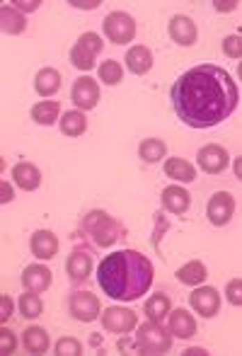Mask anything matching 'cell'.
<instances>
[{"label":"cell","mask_w":242,"mask_h":356,"mask_svg":"<svg viewBox=\"0 0 242 356\" xmlns=\"http://www.w3.org/2000/svg\"><path fill=\"white\" fill-rule=\"evenodd\" d=\"M170 99L182 124L191 129H211L235 112L240 90L228 71L201 63L175 80Z\"/></svg>","instance_id":"1"},{"label":"cell","mask_w":242,"mask_h":356,"mask_svg":"<svg viewBox=\"0 0 242 356\" xmlns=\"http://www.w3.org/2000/svg\"><path fill=\"white\" fill-rule=\"evenodd\" d=\"M97 284L114 300H138L153 286V262L136 250H117L99 262Z\"/></svg>","instance_id":"2"},{"label":"cell","mask_w":242,"mask_h":356,"mask_svg":"<svg viewBox=\"0 0 242 356\" xmlns=\"http://www.w3.org/2000/svg\"><path fill=\"white\" fill-rule=\"evenodd\" d=\"M83 228L99 248H112L119 240V235L124 233V225L107 211H90L83 220Z\"/></svg>","instance_id":"3"},{"label":"cell","mask_w":242,"mask_h":356,"mask_svg":"<svg viewBox=\"0 0 242 356\" xmlns=\"http://www.w3.org/2000/svg\"><path fill=\"white\" fill-rule=\"evenodd\" d=\"M136 349L143 354H165L172 349V332L165 330L163 323H145L136 330Z\"/></svg>","instance_id":"4"},{"label":"cell","mask_w":242,"mask_h":356,"mask_svg":"<svg viewBox=\"0 0 242 356\" xmlns=\"http://www.w3.org/2000/svg\"><path fill=\"white\" fill-rule=\"evenodd\" d=\"M104 34H107V39L112 44H129L134 42L136 37V19L131 17L129 13H109L107 17H104Z\"/></svg>","instance_id":"5"},{"label":"cell","mask_w":242,"mask_h":356,"mask_svg":"<svg viewBox=\"0 0 242 356\" xmlns=\"http://www.w3.org/2000/svg\"><path fill=\"white\" fill-rule=\"evenodd\" d=\"M68 310L80 323H92V320H97L102 315L99 298L95 293H90V291H75V293H70Z\"/></svg>","instance_id":"6"},{"label":"cell","mask_w":242,"mask_h":356,"mask_svg":"<svg viewBox=\"0 0 242 356\" xmlns=\"http://www.w3.org/2000/svg\"><path fill=\"white\" fill-rule=\"evenodd\" d=\"M99 320H102V327L114 334H129L131 330L138 327V315L131 308H121V305L107 308L99 315Z\"/></svg>","instance_id":"7"},{"label":"cell","mask_w":242,"mask_h":356,"mask_svg":"<svg viewBox=\"0 0 242 356\" xmlns=\"http://www.w3.org/2000/svg\"><path fill=\"white\" fill-rule=\"evenodd\" d=\"M70 99L75 102V107L83 112V109H95L99 102V85L95 83L90 75H80L73 83V92H70Z\"/></svg>","instance_id":"8"},{"label":"cell","mask_w":242,"mask_h":356,"mask_svg":"<svg viewBox=\"0 0 242 356\" xmlns=\"http://www.w3.org/2000/svg\"><path fill=\"white\" fill-rule=\"evenodd\" d=\"M189 303L199 315L213 318V315H218V310H220V293L213 289V286H196L189 296Z\"/></svg>","instance_id":"9"},{"label":"cell","mask_w":242,"mask_h":356,"mask_svg":"<svg viewBox=\"0 0 242 356\" xmlns=\"http://www.w3.org/2000/svg\"><path fill=\"white\" fill-rule=\"evenodd\" d=\"M196 160H199V168L204 170L206 175H218L230 165L228 150H225L223 145H216V143L204 145V148L199 150V155H196Z\"/></svg>","instance_id":"10"},{"label":"cell","mask_w":242,"mask_h":356,"mask_svg":"<svg viewBox=\"0 0 242 356\" xmlns=\"http://www.w3.org/2000/svg\"><path fill=\"white\" fill-rule=\"evenodd\" d=\"M233 213H235V199H233V194H228V192H216L213 197H211L209 209H206V216H209L211 223L218 225V228H223V225L230 223Z\"/></svg>","instance_id":"11"},{"label":"cell","mask_w":242,"mask_h":356,"mask_svg":"<svg viewBox=\"0 0 242 356\" xmlns=\"http://www.w3.org/2000/svg\"><path fill=\"white\" fill-rule=\"evenodd\" d=\"M168 29H170L172 42L179 44V47H191V44H196V39H199L194 19L186 17V15H175V17L170 19Z\"/></svg>","instance_id":"12"},{"label":"cell","mask_w":242,"mask_h":356,"mask_svg":"<svg viewBox=\"0 0 242 356\" xmlns=\"http://www.w3.org/2000/svg\"><path fill=\"white\" fill-rule=\"evenodd\" d=\"M51 282H54L51 269L44 267V264H29V267L22 272L24 291H32V293H42V291H47L49 286H51Z\"/></svg>","instance_id":"13"},{"label":"cell","mask_w":242,"mask_h":356,"mask_svg":"<svg viewBox=\"0 0 242 356\" xmlns=\"http://www.w3.org/2000/svg\"><path fill=\"white\" fill-rule=\"evenodd\" d=\"M65 272H68L73 284L85 282L90 277V272H92V254L88 250H75L68 257V262H65Z\"/></svg>","instance_id":"14"},{"label":"cell","mask_w":242,"mask_h":356,"mask_svg":"<svg viewBox=\"0 0 242 356\" xmlns=\"http://www.w3.org/2000/svg\"><path fill=\"white\" fill-rule=\"evenodd\" d=\"M168 327H170V332H172V337L191 339L196 334V320L191 318L184 308H177V310H170Z\"/></svg>","instance_id":"15"},{"label":"cell","mask_w":242,"mask_h":356,"mask_svg":"<svg viewBox=\"0 0 242 356\" xmlns=\"http://www.w3.org/2000/svg\"><path fill=\"white\" fill-rule=\"evenodd\" d=\"M29 248H32L34 257L51 259V257H56V252H58V238L51 230H34L32 240H29Z\"/></svg>","instance_id":"16"},{"label":"cell","mask_w":242,"mask_h":356,"mask_svg":"<svg viewBox=\"0 0 242 356\" xmlns=\"http://www.w3.org/2000/svg\"><path fill=\"white\" fill-rule=\"evenodd\" d=\"M13 179L19 189L34 192V189H39V184H42V170L32 163H17L13 168Z\"/></svg>","instance_id":"17"},{"label":"cell","mask_w":242,"mask_h":356,"mask_svg":"<svg viewBox=\"0 0 242 356\" xmlns=\"http://www.w3.org/2000/svg\"><path fill=\"white\" fill-rule=\"evenodd\" d=\"M126 68L134 75H145L153 68V51L148 47H131L126 51Z\"/></svg>","instance_id":"18"},{"label":"cell","mask_w":242,"mask_h":356,"mask_svg":"<svg viewBox=\"0 0 242 356\" xmlns=\"http://www.w3.org/2000/svg\"><path fill=\"white\" fill-rule=\"evenodd\" d=\"M189 204H191V194L186 192L184 187H179V184H172V187L163 189V207L168 209V211L182 216L189 209Z\"/></svg>","instance_id":"19"},{"label":"cell","mask_w":242,"mask_h":356,"mask_svg":"<svg viewBox=\"0 0 242 356\" xmlns=\"http://www.w3.org/2000/svg\"><path fill=\"white\" fill-rule=\"evenodd\" d=\"M60 134L68 138H78L88 131V117H85L80 109H73V112H65L60 117Z\"/></svg>","instance_id":"20"},{"label":"cell","mask_w":242,"mask_h":356,"mask_svg":"<svg viewBox=\"0 0 242 356\" xmlns=\"http://www.w3.org/2000/svg\"><path fill=\"white\" fill-rule=\"evenodd\" d=\"M34 90H37L42 97H54L60 90V73L56 68H42L34 78Z\"/></svg>","instance_id":"21"},{"label":"cell","mask_w":242,"mask_h":356,"mask_svg":"<svg viewBox=\"0 0 242 356\" xmlns=\"http://www.w3.org/2000/svg\"><path fill=\"white\" fill-rule=\"evenodd\" d=\"M165 175L170 179H177V182H194L196 168L184 158H170L165 160Z\"/></svg>","instance_id":"22"},{"label":"cell","mask_w":242,"mask_h":356,"mask_svg":"<svg viewBox=\"0 0 242 356\" xmlns=\"http://www.w3.org/2000/svg\"><path fill=\"white\" fill-rule=\"evenodd\" d=\"M22 347L29 354H44L49 352V334L44 327H27L22 332Z\"/></svg>","instance_id":"23"},{"label":"cell","mask_w":242,"mask_h":356,"mask_svg":"<svg viewBox=\"0 0 242 356\" xmlns=\"http://www.w3.org/2000/svg\"><path fill=\"white\" fill-rule=\"evenodd\" d=\"M170 310H172V303H170V296H165V293H155L145 300V315H148V320H153V323H165Z\"/></svg>","instance_id":"24"},{"label":"cell","mask_w":242,"mask_h":356,"mask_svg":"<svg viewBox=\"0 0 242 356\" xmlns=\"http://www.w3.org/2000/svg\"><path fill=\"white\" fill-rule=\"evenodd\" d=\"M0 24H3V32L5 34H22L24 27H27V19H24L22 13H17L15 8L10 5H3L0 8Z\"/></svg>","instance_id":"25"},{"label":"cell","mask_w":242,"mask_h":356,"mask_svg":"<svg viewBox=\"0 0 242 356\" xmlns=\"http://www.w3.org/2000/svg\"><path fill=\"white\" fill-rule=\"evenodd\" d=\"M60 114V102H54V99H47V102H37L32 107V119L42 127H51L56 124Z\"/></svg>","instance_id":"26"},{"label":"cell","mask_w":242,"mask_h":356,"mask_svg":"<svg viewBox=\"0 0 242 356\" xmlns=\"http://www.w3.org/2000/svg\"><path fill=\"white\" fill-rule=\"evenodd\" d=\"M206 277H209V272H206V267L199 262V259H194V262H186L184 267L177 269V279L182 284H186V286H201L206 282Z\"/></svg>","instance_id":"27"},{"label":"cell","mask_w":242,"mask_h":356,"mask_svg":"<svg viewBox=\"0 0 242 356\" xmlns=\"http://www.w3.org/2000/svg\"><path fill=\"white\" fill-rule=\"evenodd\" d=\"M165 153H168V143L160 141V138H145L138 145V155L145 163H160L165 158Z\"/></svg>","instance_id":"28"},{"label":"cell","mask_w":242,"mask_h":356,"mask_svg":"<svg viewBox=\"0 0 242 356\" xmlns=\"http://www.w3.org/2000/svg\"><path fill=\"white\" fill-rule=\"evenodd\" d=\"M19 313L24 315L27 320H34L44 313V303L37 293L32 291H24V296H19Z\"/></svg>","instance_id":"29"},{"label":"cell","mask_w":242,"mask_h":356,"mask_svg":"<svg viewBox=\"0 0 242 356\" xmlns=\"http://www.w3.org/2000/svg\"><path fill=\"white\" fill-rule=\"evenodd\" d=\"M95 58H97V56H95L92 51H88V49H85L80 42L70 49V63H73L75 68H80V71H92Z\"/></svg>","instance_id":"30"},{"label":"cell","mask_w":242,"mask_h":356,"mask_svg":"<svg viewBox=\"0 0 242 356\" xmlns=\"http://www.w3.org/2000/svg\"><path fill=\"white\" fill-rule=\"evenodd\" d=\"M121 78H124V68H121L119 61L114 58H107L104 63H99V80L107 85H119Z\"/></svg>","instance_id":"31"},{"label":"cell","mask_w":242,"mask_h":356,"mask_svg":"<svg viewBox=\"0 0 242 356\" xmlns=\"http://www.w3.org/2000/svg\"><path fill=\"white\" fill-rule=\"evenodd\" d=\"M56 354L58 356H78V354H83V344L73 337H63L56 342Z\"/></svg>","instance_id":"32"},{"label":"cell","mask_w":242,"mask_h":356,"mask_svg":"<svg viewBox=\"0 0 242 356\" xmlns=\"http://www.w3.org/2000/svg\"><path fill=\"white\" fill-rule=\"evenodd\" d=\"M223 54L228 58H242V37L240 34H230V37L223 39Z\"/></svg>","instance_id":"33"},{"label":"cell","mask_w":242,"mask_h":356,"mask_svg":"<svg viewBox=\"0 0 242 356\" xmlns=\"http://www.w3.org/2000/svg\"><path fill=\"white\" fill-rule=\"evenodd\" d=\"M78 42L83 44V47L88 49V51H92L95 56H97V54H102V49H104L102 37H99V34H95V32H85V34H80Z\"/></svg>","instance_id":"34"},{"label":"cell","mask_w":242,"mask_h":356,"mask_svg":"<svg viewBox=\"0 0 242 356\" xmlns=\"http://www.w3.org/2000/svg\"><path fill=\"white\" fill-rule=\"evenodd\" d=\"M225 298L230 305H242V279H233L225 286Z\"/></svg>","instance_id":"35"},{"label":"cell","mask_w":242,"mask_h":356,"mask_svg":"<svg viewBox=\"0 0 242 356\" xmlns=\"http://www.w3.org/2000/svg\"><path fill=\"white\" fill-rule=\"evenodd\" d=\"M15 347H17V339H15V334L10 332L8 327L0 330V354L8 356L15 352Z\"/></svg>","instance_id":"36"},{"label":"cell","mask_w":242,"mask_h":356,"mask_svg":"<svg viewBox=\"0 0 242 356\" xmlns=\"http://www.w3.org/2000/svg\"><path fill=\"white\" fill-rule=\"evenodd\" d=\"M13 315V300L10 296H0V323H8Z\"/></svg>","instance_id":"37"},{"label":"cell","mask_w":242,"mask_h":356,"mask_svg":"<svg viewBox=\"0 0 242 356\" xmlns=\"http://www.w3.org/2000/svg\"><path fill=\"white\" fill-rule=\"evenodd\" d=\"M213 5H216V10H218V13H233L240 3H238V0H213Z\"/></svg>","instance_id":"38"},{"label":"cell","mask_w":242,"mask_h":356,"mask_svg":"<svg viewBox=\"0 0 242 356\" xmlns=\"http://www.w3.org/2000/svg\"><path fill=\"white\" fill-rule=\"evenodd\" d=\"M13 5H17V8H19V10H24V13H34V10H37L42 3H39V0H32V3H19V0H15Z\"/></svg>","instance_id":"39"},{"label":"cell","mask_w":242,"mask_h":356,"mask_svg":"<svg viewBox=\"0 0 242 356\" xmlns=\"http://www.w3.org/2000/svg\"><path fill=\"white\" fill-rule=\"evenodd\" d=\"M70 5H75V8H83V10H95L99 5V0H90V3H83V0H70Z\"/></svg>","instance_id":"40"},{"label":"cell","mask_w":242,"mask_h":356,"mask_svg":"<svg viewBox=\"0 0 242 356\" xmlns=\"http://www.w3.org/2000/svg\"><path fill=\"white\" fill-rule=\"evenodd\" d=\"M15 199V194H13V189H10V184L8 182H3V199H0V202L3 204H10Z\"/></svg>","instance_id":"41"},{"label":"cell","mask_w":242,"mask_h":356,"mask_svg":"<svg viewBox=\"0 0 242 356\" xmlns=\"http://www.w3.org/2000/svg\"><path fill=\"white\" fill-rule=\"evenodd\" d=\"M233 170H235V177L242 179V155L240 158H235V163H233Z\"/></svg>","instance_id":"42"},{"label":"cell","mask_w":242,"mask_h":356,"mask_svg":"<svg viewBox=\"0 0 242 356\" xmlns=\"http://www.w3.org/2000/svg\"><path fill=\"white\" fill-rule=\"evenodd\" d=\"M209 352L206 349H201V347H191V349H186V356H206Z\"/></svg>","instance_id":"43"},{"label":"cell","mask_w":242,"mask_h":356,"mask_svg":"<svg viewBox=\"0 0 242 356\" xmlns=\"http://www.w3.org/2000/svg\"><path fill=\"white\" fill-rule=\"evenodd\" d=\"M238 75H240V80H242V63H240V68H238Z\"/></svg>","instance_id":"44"}]
</instances>
